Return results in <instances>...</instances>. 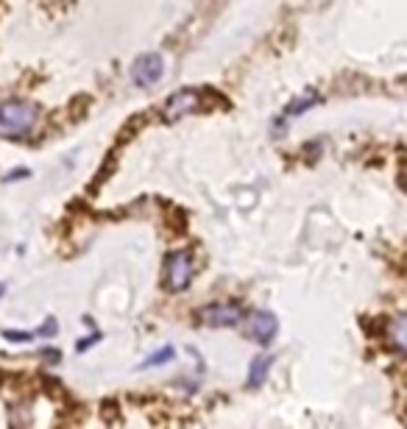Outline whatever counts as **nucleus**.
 Here are the masks:
<instances>
[{"label":"nucleus","mask_w":407,"mask_h":429,"mask_svg":"<svg viewBox=\"0 0 407 429\" xmlns=\"http://www.w3.org/2000/svg\"><path fill=\"white\" fill-rule=\"evenodd\" d=\"M321 101V95L318 92H304V95H299L296 101H290L288 103V109L279 114V120H277V128H274V134H282L285 131V126H288V120H293V117H299L301 112H307L310 106H315Z\"/></svg>","instance_id":"0eeeda50"},{"label":"nucleus","mask_w":407,"mask_h":429,"mask_svg":"<svg viewBox=\"0 0 407 429\" xmlns=\"http://www.w3.org/2000/svg\"><path fill=\"white\" fill-rule=\"evenodd\" d=\"M28 176V170H14V173H9L6 176V181H14V179H26Z\"/></svg>","instance_id":"ddd939ff"},{"label":"nucleus","mask_w":407,"mask_h":429,"mask_svg":"<svg viewBox=\"0 0 407 429\" xmlns=\"http://www.w3.org/2000/svg\"><path fill=\"white\" fill-rule=\"evenodd\" d=\"M270 357H265V354H259V357H254L251 360V366H248V388H259L262 382H265V377H268V371H270Z\"/></svg>","instance_id":"6e6552de"},{"label":"nucleus","mask_w":407,"mask_h":429,"mask_svg":"<svg viewBox=\"0 0 407 429\" xmlns=\"http://www.w3.org/2000/svg\"><path fill=\"white\" fill-rule=\"evenodd\" d=\"M277 329H279V323H277V318L270 315V312H254V315L248 318V335H251L259 346H268L270 340H274Z\"/></svg>","instance_id":"423d86ee"},{"label":"nucleus","mask_w":407,"mask_h":429,"mask_svg":"<svg viewBox=\"0 0 407 429\" xmlns=\"http://www.w3.org/2000/svg\"><path fill=\"white\" fill-rule=\"evenodd\" d=\"M0 296H3V284H0Z\"/></svg>","instance_id":"4468645a"},{"label":"nucleus","mask_w":407,"mask_h":429,"mask_svg":"<svg viewBox=\"0 0 407 429\" xmlns=\"http://www.w3.org/2000/svg\"><path fill=\"white\" fill-rule=\"evenodd\" d=\"M165 73V59L159 53H143L140 59H134L131 64V81L137 84L140 90H148L154 84H159Z\"/></svg>","instance_id":"7ed1b4c3"},{"label":"nucleus","mask_w":407,"mask_h":429,"mask_svg":"<svg viewBox=\"0 0 407 429\" xmlns=\"http://www.w3.org/2000/svg\"><path fill=\"white\" fill-rule=\"evenodd\" d=\"M92 343H98V335H90V337H84V340L79 343V351H87Z\"/></svg>","instance_id":"f8f14e48"},{"label":"nucleus","mask_w":407,"mask_h":429,"mask_svg":"<svg viewBox=\"0 0 407 429\" xmlns=\"http://www.w3.org/2000/svg\"><path fill=\"white\" fill-rule=\"evenodd\" d=\"M198 109H201V95H198V90H179V92H173V95L168 98L162 114H165V120H179V117L192 114V112H198Z\"/></svg>","instance_id":"39448f33"},{"label":"nucleus","mask_w":407,"mask_h":429,"mask_svg":"<svg viewBox=\"0 0 407 429\" xmlns=\"http://www.w3.org/2000/svg\"><path fill=\"white\" fill-rule=\"evenodd\" d=\"M192 281V259L187 251H173L165 262V284L170 293H181Z\"/></svg>","instance_id":"f03ea898"},{"label":"nucleus","mask_w":407,"mask_h":429,"mask_svg":"<svg viewBox=\"0 0 407 429\" xmlns=\"http://www.w3.org/2000/svg\"><path fill=\"white\" fill-rule=\"evenodd\" d=\"M176 357V351H173V346H165L162 351H157V354H151L148 360L143 363V368H157V366H165V363H170Z\"/></svg>","instance_id":"1a4fd4ad"},{"label":"nucleus","mask_w":407,"mask_h":429,"mask_svg":"<svg viewBox=\"0 0 407 429\" xmlns=\"http://www.w3.org/2000/svg\"><path fill=\"white\" fill-rule=\"evenodd\" d=\"M3 337H6V340H14V343H28V340H34L37 335H34V332H12V329H9V332H3Z\"/></svg>","instance_id":"9b49d317"},{"label":"nucleus","mask_w":407,"mask_h":429,"mask_svg":"<svg viewBox=\"0 0 407 429\" xmlns=\"http://www.w3.org/2000/svg\"><path fill=\"white\" fill-rule=\"evenodd\" d=\"M201 323H207V326H235L240 323L243 318V310L237 304H229V301H218V304H210V307H204L198 312Z\"/></svg>","instance_id":"20e7f679"},{"label":"nucleus","mask_w":407,"mask_h":429,"mask_svg":"<svg viewBox=\"0 0 407 429\" xmlns=\"http://www.w3.org/2000/svg\"><path fill=\"white\" fill-rule=\"evenodd\" d=\"M393 348L396 351H404V318H396L393 321Z\"/></svg>","instance_id":"9d476101"},{"label":"nucleus","mask_w":407,"mask_h":429,"mask_svg":"<svg viewBox=\"0 0 407 429\" xmlns=\"http://www.w3.org/2000/svg\"><path fill=\"white\" fill-rule=\"evenodd\" d=\"M37 106L28 101H3L0 103V134L3 137H26L37 126Z\"/></svg>","instance_id":"f257e3e1"}]
</instances>
